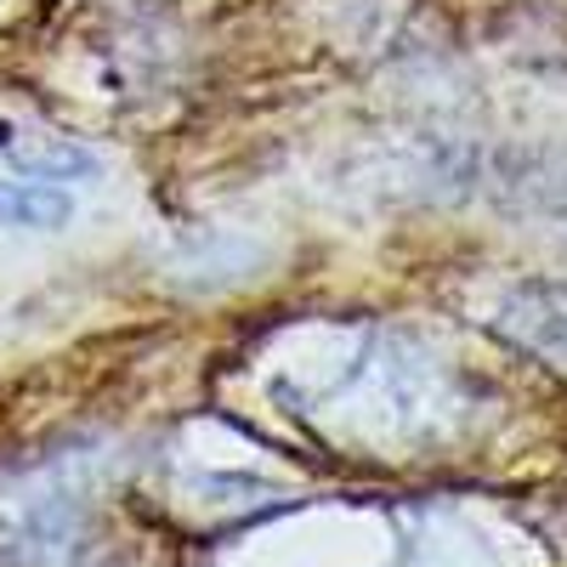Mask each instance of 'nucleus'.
<instances>
[{
  "mask_svg": "<svg viewBox=\"0 0 567 567\" xmlns=\"http://www.w3.org/2000/svg\"><path fill=\"white\" fill-rule=\"evenodd\" d=\"M278 392H290L296 414L318 420L329 437H347L363 449H432L465 420L460 381L392 329L352 336L318 386L307 392L278 386Z\"/></svg>",
  "mask_w": 567,
  "mask_h": 567,
  "instance_id": "obj_1",
  "label": "nucleus"
},
{
  "mask_svg": "<svg viewBox=\"0 0 567 567\" xmlns=\"http://www.w3.org/2000/svg\"><path fill=\"white\" fill-rule=\"evenodd\" d=\"M494 329L556 369H567V278H523L494 307Z\"/></svg>",
  "mask_w": 567,
  "mask_h": 567,
  "instance_id": "obj_2",
  "label": "nucleus"
},
{
  "mask_svg": "<svg viewBox=\"0 0 567 567\" xmlns=\"http://www.w3.org/2000/svg\"><path fill=\"white\" fill-rule=\"evenodd\" d=\"M0 159L12 165V176H29V182H74L85 176L91 159L74 136L40 125V120H23V114H0Z\"/></svg>",
  "mask_w": 567,
  "mask_h": 567,
  "instance_id": "obj_3",
  "label": "nucleus"
},
{
  "mask_svg": "<svg viewBox=\"0 0 567 567\" xmlns=\"http://www.w3.org/2000/svg\"><path fill=\"white\" fill-rule=\"evenodd\" d=\"M69 194L58 182H29V176H0V227H63Z\"/></svg>",
  "mask_w": 567,
  "mask_h": 567,
  "instance_id": "obj_4",
  "label": "nucleus"
}]
</instances>
